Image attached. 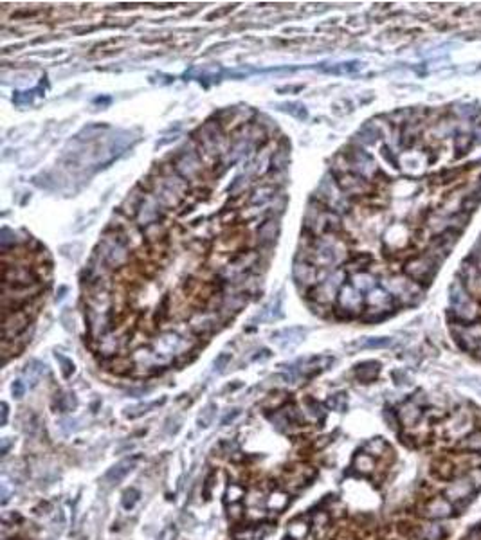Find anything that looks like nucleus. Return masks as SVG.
I'll list each match as a JSON object with an SVG mask.
<instances>
[{
	"label": "nucleus",
	"instance_id": "obj_31",
	"mask_svg": "<svg viewBox=\"0 0 481 540\" xmlns=\"http://www.w3.org/2000/svg\"><path fill=\"white\" fill-rule=\"evenodd\" d=\"M285 504H287V495L285 493H276L269 501V506L274 508V510H281V508H285Z\"/></svg>",
	"mask_w": 481,
	"mask_h": 540
},
{
	"label": "nucleus",
	"instance_id": "obj_23",
	"mask_svg": "<svg viewBox=\"0 0 481 540\" xmlns=\"http://www.w3.org/2000/svg\"><path fill=\"white\" fill-rule=\"evenodd\" d=\"M103 130H107V126H101V124H89L87 128H83L78 135L80 141H89V139H96L103 133Z\"/></svg>",
	"mask_w": 481,
	"mask_h": 540
},
{
	"label": "nucleus",
	"instance_id": "obj_30",
	"mask_svg": "<svg viewBox=\"0 0 481 540\" xmlns=\"http://www.w3.org/2000/svg\"><path fill=\"white\" fill-rule=\"evenodd\" d=\"M231 362V355L229 353H220L217 358H215V362H213V366H215V371L218 373H222L224 369L227 367V364Z\"/></svg>",
	"mask_w": 481,
	"mask_h": 540
},
{
	"label": "nucleus",
	"instance_id": "obj_29",
	"mask_svg": "<svg viewBox=\"0 0 481 540\" xmlns=\"http://www.w3.org/2000/svg\"><path fill=\"white\" fill-rule=\"evenodd\" d=\"M56 358L60 360V364H62L63 376H65V378H69V376L74 373V364H72V360H71V358L63 357V355H58V353H56Z\"/></svg>",
	"mask_w": 481,
	"mask_h": 540
},
{
	"label": "nucleus",
	"instance_id": "obj_5",
	"mask_svg": "<svg viewBox=\"0 0 481 540\" xmlns=\"http://www.w3.org/2000/svg\"><path fill=\"white\" fill-rule=\"evenodd\" d=\"M29 326V315L27 308L24 310L5 312L4 314V340H14L20 333H24Z\"/></svg>",
	"mask_w": 481,
	"mask_h": 540
},
{
	"label": "nucleus",
	"instance_id": "obj_19",
	"mask_svg": "<svg viewBox=\"0 0 481 540\" xmlns=\"http://www.w3.org/2000/svg\"><path fill=\"white\" fill-rule=\"evenodd\" d=\"M354 466L357 470H361V472H364V474H369V472L375 470V461H373V457L369 454L364 452V454H357L354 457Z\"/></svg>",
	"mask_w": 481,
	"mask_h": 540
},
{
	"label": "nucleus",
	"instance_id": "obj_12",
	"mask_svg": "<svg viewBox=\"0 0 481 540\" xmlns=\"http://www.w3.org/2000/svg\"><path fill=\"white\" fill-rule=\"evenodd\" d=\"M144 200H146V195H144L139 188L133 189V191L130 193V197H128L123 202V206H121V211H123L128 218H137V215L141 211Z\"/></svg>",
	"mask_w": 481,
	"mask_h": 540
},
{
	"label": "nucleus",
	"instance_id": "obj_39",
	"mask_svg": "<svg viewBox=\"0 0 481 540\" xmlns=\"http://www.w3.org/2000/svg\"><path fill=\"white\" fill-rule=\"evenodd\" d=\"M7 413H9V411H7V404H2V422H0L2 423V427L7 423Z\"/></svg>",
	"mask_w": 481,
	"mask_h": 540
},
{
	"label": "nucleus",
	"instance_id": "obj_16",
	"mask_svg": "<svg viewBox=\"0 0 481 540\" xmlns=\"http://www.w3.org/2000/svg\"><path fill=\"white\" fill-rule=\"evenodd\" d=\"M462 439V448H465L467 452H481V429H474Z\"/></svg>",
	"mask_w": 481,
	"mask_h": 540
},
{
	"label": "nucleus",
	"instance_id": "obj_21",
	"mask_svg": "<svg viewBox=\"0 0 481 540\" xmlns=\"http://www.w3.org/2000/svg\"><path fill=\"white\" fill-rule=\"evenodd\" d=\"M215 414H217V405L215 404H208L206 407H204V411L200 413V416H198L197 423H198V427L200 429H208L209 425L213 423V418H215Z\"/></svg>",
	"mask_w": 481,
	"mask_h": 540
},
{
	"label": "nucleus",
	"instance_id": "obj_25",
	"mask_svg": "<svg viewBox=\"0 0 481 540\" xmlns=\"http://www.w3.org/2000/svg\"><path fill=\"white\" fill-rule=\"evenodd\" d=\"M420 533H422V537H424L425 540H442L444 539V530H442V526H438V524H429V526H425L424 530H420Z\"/></svg>",
	"mask_w": 481,
	"mask_h": 540
},
{
	"label": "nucleus",
	"instance_id": "obj_37",
	"mask_svg": "<svg viewBox=\"0 0 481 540\" xmlns=\"http://www.w3.org/2000/svg\"><path fill=\"white\" fill-rule=\"evenodd\" d=\"M243 184H245V179H243V177H236L235 182H233L231 186H229V193H236V191H240L241 186H243Z\"/></svg>",
	"mask_w": 481,
	"mask_h": 540
},
{
	"label": "nucleus",
	"instance_id": "obj_36",
	"mask_svg": "<svg viewBox=\"0 0 481 540\" xmlns=\"http://www.w3.org/2000/svg\"><path fill=\"white\" fill-rule=\"evenodd\" d=\"M238 416H240V409H233V413L226 414V416H224V418H222V422H220V423H222V427H226V425H229V423H233L236 418H238Z\"/></svg>",
	"mask_w": 481,
	"mask_h": 540
},
{
	"label": "nucleus",
	"instance_id": "obj_27",
	"mask_svg": "<svg viewBox=\"0 0 481 540\" xmlns=\"http://www.w3.org/2000/svg\"><path fill=\"white\" fill-rule=\"evenodd\" d=\"M281 110H283V112H290L292 115H296L297 119H307V110H305L303 105L287 103V105H281Z\"/></svg>",
	"mask_w": 481,
	"mask_h": 540
},
{
	"label": "nucleus",
	"instance_id": "obj_33",
	"mask_svg": "<svg viewBox=\"0 0 481 540\" xmlns=\"http://www.w3.org/2000/svg\"><path fill=\"white\" fill-rule=\"evenodd\" d=\"M469 479H471V483L474 484V488H481V466H474V468L469 472L467 475Z\"/></svg>",
	"mask_w": 481,
	"mask_h": 540
},
{
	"label": "nucleus",
	"instance_id": "obj_8",
	"mask_svg": "<svg viewBox=\"0 0 481 540\" xmlns=\"http://www.w3.org/2000/svg\"><path fill=\"white\" fill-rule=\"evenodd\" d=\"M422 407H425V405L416 404L413 398L407 400L406 404L396 411L402 425H406V427H415V425H418V422L422 420V416H424V409Z\"/></svg>",
	"mask_w": 481,
	"mask_h": 540
},
{
	"label": "nucleus",
	"instance_id": "obj_26",
	"mask_svg": "<svg viewBox=\"0 0 481 540\" xmlns=\"http://www.w3.org/2000/svg\"><path fill=\"white\" fill-rule=\"evenodd\" d=\"M139 497H141V492L137 488H128L124 490L123 493V506L126 508V510H130V508L135 506V503L139 501Z\"/></svg>",
	"mask_w": 481,
	"mask_h": 540
},
{
	"label": "nucleus",
	"instance_id": "obj_38",
	"mask_svg": "<svg viewBox=\"0 0 481 540\" xmlns=\"http://www.w3.org/2000/svg\"><path fill=\"white\" fill-rule=\"evenodd\" d=\"M211 486H213V474L206 479V492H204V497L206 499H209V490H211Z\"/></svg>",
	"mask_w": 481,
	"mask_h": 540
},
{
	"label": "nucleus",
	"instance_id": "obj_22",
	"mask_svg": "<svg viewBox=\"0 0 481 540\" xmlns=\"http://www.w3.org/2000/svg\"><path fill=\"white\" fill-rule=\"evenodd\" d=\"M162 404H164V398L160 400V402H151V404H142V405H137V407H133V409H128L126 418L135 420V418H139V416H142V414L150 413V409L159 407V405H162Z\"/></svg>",
	"mask_w": 481,
	"mask_h": 540
},
{
	"label": "nucleus",
	"instance_id": "obj_10",
	"mask_svg": "<svg viewBox=\"0 0 481 540\" xmlns=\"http://www.w3.org/2000/svg\"><path fill=\"white\" fill-rule=\"evenodd\" d=\"M474 492H476L474 484L471 483L469 477H465V479H458L449 484L447 490H445V497L449 501H456L458 503V501H465L467 497H472Z\"/></svg>",
	"mask_w": 481,
	"mask_h": 540
},
{
	"label": "nucleus",
	"instance_id": "obj_35",
	"mask_svg": "<svg viewBox=\"0 0 481 540\" xmlns=\"http://www.w3.org/2000/svg\"><path fill=\"white\" fill-rule=\"evenodd\" d=\"M11 391H13V396L14 398H22V396L25 395V385L22 380H14L13 382V387H11Z\"/></svg>",
	"mask_w": 481,
	"mask_h": 540
},
{
	"label": "nucleus",
	"instance_id": "obj_20",
	"mask_svg": "<svg viewBox=\"0 0 481 540\" xmlns=\"http://www.w3.org/2000/svg\"><path fill=\"white\" fill-rule=\"evenodd\" d=\"M288 155H290V150H288V146H281V148H278V151H274V155H272V169H283L285 166L288 164Z\"/></svg>",
	"mask_w": 481,
	"mask_h": 540
},
{
	"label": "nucleus",
	"instance_id": "obj_2",
	"mask_svg": "<svg viewBox=\"0 0 481 540\" xmlns=\"http://www.w3.org/2000/svg\"><path fill=\"white\" fill-rule=\"evenodd\" d=\"M447 326L454 342L481 360V236L449 287Z\"/></svg>",
	"mask_w": 481,
	"mask_h": 540
},
{
	"label": "nucleus",
	"instance_id": "obj_13",
	"mask_svg": "<svg viewBox=\"0 0 481 540\" xmlns=\"http://www.w3.org/2000/svg\"><path fill=\"white\" fill-rule=\"evenodd\" d=\"M279 232V223L278 220H265L258 229V241L261 245H272L278 238Z\"/></svg>",
	"mask_w": 481,
	"mask_h": 540
},
{
	"label": "nucleus",
	"instance_id": "obj_4",
	"mask_svg": "<svg viewBox=\"0 0 481 540\" xmlns=\"http://www.w3.org/2000/svg\"><path fill=\"white\" fill-rule=\"evenodd\" d=\"M175 171L184 180H193L202 173V160L193 148H182L173 159Z\"/></svg>",
	"mask_w": 481,
	"mask_h": 540
},
{
	"label": "nucleus",
	"instance_id": "obj_40",
	"mask_svg": "<svg viewBox=\"0 0 481 540\" xmlns=\"http://www.w3.org/2000/svg\"><path fill=\"white\" fill-rule=\"evenodd\" d=\"M7 448H9V439L5 437V439H4V445H2V456H5V454H7Z\"/></svg>",
	"mask_w": 481,
	"mask_h": 540
},
{
	"label": "nucleus",
	"instance_id": "obj_3",
	"mask_svg": "<svg viewBox=\"0 0 481 540\" xmlns=\"http://www.w3.org/2000/svg\"><path fill=\"white\" fill-rule=\"evenodd\" d=\"M474 425H476L474 413L465 407H458L447 418V436L453 439H462L474 431Z\"/></svg>",
	"mask_w": 481,
	"mask_h": 540
},
{
	"label": "nucleus",
	"instance_id": "obj_7",
	"mask_svg": "<svg viewBox=\"0 0 481 540\" xmlns=\"http://www.w3.org/2000/svg\"><path fill=\"white\" fill-rule=\"evenodd\" d=\"M453 512H454V504L449 499L444 497L429 499L424 506V517L433 519V521H436V519H447V517L453 515Z\"/></svg>",
	"mask_w": 481,
	"mask_h": 540
},
{
	"label": "nucleus",
	"instance_id": "obj_15",
	"mask_svg": "<svg viewBox=\"0 0 481 540\" xmlns=\"http://www.w3.org/2000/svg\"><path fill=\"white\" fill-rule=\"evenodd\" d=\"M43 373H45V364H42V362H38V360H31L24 369V375L29 378L31 385H36L38 380L42 378Z\"/></svg>",
	"mask_w": 481,
	"mask_h": 540
},
{
	"label": "nucleus",
	"instance_id": "obj_6",
	"mask_svg": "<svg viewBox=\"0 0 481 540\" xmlns=\"http://www.w3.org/2000/svg\"><path fill=\"white\" fill-rule=\"evenodd\" d=\"M139 459H141V456H132V457H126V459H123V461H119L118 465H114L112 468L105 474L103 481L107 484H119L133 468H135Z\"/></svg>",
	"mask_w": 481,
	"mask_h": 540
},
{
	"label": "nucleus",
	"instance_id": "obj_32",
	"mask_svg": "<svg viewBox=\"0 0 481 540\" xmlns=\"http://www.w3.org/2000/svg\"><path fill=\"white\" fill-rule=\"evenodd\" d=\"M389 344H391L389 338H369L368 342L362 344V348H386Z\"/></svg>",
	"mask_w": 481,
	"mask_h": 540
},
{
	"label": "nucleus",
	"instance_id": "obj_24",
	"mask_svg": "<svg viewBox=\"0 0 481 540\" xmlns=\"http://www.w3.org/2000/svg\"><path fill=\"white\" fill-rule=\"evenodd\" d=\"M396 531H398L402 537L413 539V537H416L420 533V528L416 526V524H413V522H409V521H400L398 524H396Z\"/></svg>",
	"mask_w": 481,
	"mask_h": 540
},
{
	"label": "nucleus",
	"instance_id": "obj_1",
	"mask_svg": "<svg viewBox=\"0 0 481 540\" xmlns=\"http://www.w3.org/2000/svg\"><path fill=\"white\" fill-rule=\"evenodd\" d=\"M375 148L352 142L334 169L362 186L337 215L348 287L364 323L415 306L481 207V107L447 103L377 119Z\"/></svg>",
	"mask_w": 481,
	"mask_h": 540
},
{
	"label": "nucleus",
	"instance_id": "obj_14",
	"mask_svg": "<svg viewBox=\"0 0 481 540\" xmlns=\"http://www.w3.org/2000/svg\"><path fill=\"white\" fill-rule=\"evenodd\" d=\"M378 371H380V364L375 360H369V362H362V364H359V366H355V373H357V378L361 382H364V384H369V382H373L375 378H377Z\"/></svg>",
	"mask_w": 481,
	"mask_h": 540
},
{
	"label": "nucleus",
	"instance_id": "obj_11",
	"mask_svg": "<svg viewBox=\"0 0 481 540\" xmlns=\"http://www.w3.org/2000/svg\"><path fill=\"white\" fill-rule=\"evenodd\" d=\"M305 329L301 328H290V329H283V331H279V333H274L272 335V340L276 338V342L279 344V348H283V349H292L294 346H297V344L301 342L303 338H305Z\"/></svg>",
	"mask_w": 481,
	"mask_h": 540
},
{
	"label": "nucleus",
	"instance_id": "obj_28",
	"mask_svg": "<svg viewBox=\"0 0 481 540\" xmlns=\"http://www.w3.org/2000/svg\"><path fill=\"white\" fill-rule=\"evenodd\" d=\"M328 405H330L332 409H335V411H345L346 405H348V400H346V395L345 393H339V395H335L332 396L330 400H328Z\"/></svg>",
	"mask_w": 481,
	"mask_h": 540
},
{
	"label": "nucleus",
	"instance_id": "obj_18",
	"mask_svg": "<svg viewBox=\"0 0 481 540\" xmlns=\"http://www.w3.org/2000/svg\"><path fill=\"white\" fill-rule=\"evenodd\" d=\"M389 446L387 443L384 441L382 437H375V439H369L366 445H364V452L369 454V456H382V454H387Z\"/></svg>",
	"mask_w": 481,
	"mask_h": 540
},
{
	"label": "nucleus",
	"instance_id": "obj_34",
	"mask_svg": "<svg viewBox=\"0 0 481 540\" xmlns=\"http://www.w3.org/2000/svg\"><path fill=\"white\" fill-rule=\"evenodd\" d=\"M227 495H229V499H231V495H235L233 503H236V501H240V499L243 497V488H241L240 484H231V486H229V492H227Z\"/></svg>",
	"mask_w": 481,
	"mask_h": 540
},
{
	"label": "nucleus",
	"instance_id": "obj_17",
	"mask_svg": "<svg viewBox=\"0 0 481 540\" xmlns=\"http://www.w3.org/2000/svg\"><path fill=\"white\" fill-rule=\"evenodd\" d=\"M274 197V188L272 186H261L259 189H256L250 195V204L252 206H263V204L270 202Z\"/></svg>",
	"mask_w": 481,
	"mask_h": 540
},
{
	"label": "nucleus",
	"instance_id": "obj_9",
	"mask_svg": "<svg viewBox=\"0 0 481 540\" xmlns=\"http://www.w3.org/2000/svg\"><path fill=\"white\" fill-rule=\"evenodd\" d=\"M215 324H217V317L206 312H197L189 321V328L193 329V333H197L198 337H206V335L215 331Z\"/></svg>",
	"mask_w": 481,
	"mask_h": 540
}]
</instances>
